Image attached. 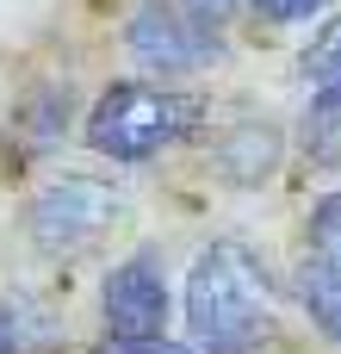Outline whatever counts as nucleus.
I'll return each instance as SVG.
<instances>
[{
  "label": "nucleus",
  "mask_w": 341,
  "mask_h": 354,
  "mask_svg": "<svg viewBox=\"0 0 341 354\" xmlns=\"http://www.w3.org/2000/svg\"><path fill=\"white\" fill-rule=\"evenodd\" d=\"M211 162H217V174H224L230 187H267V180L280 174V162H286V131H280V118H242V124H230V131L217 137Z\"/></svg>",
  "instance_id": "423d86ee"
},
{
  "label": "nucleus",
  "mask_w": 341,
  "mask_h": 354,
  "mask_svg": "<svg viewBox=\"0 0 341 354\" xmlns=\"http://www.w3.org/2000/svg\"><path fill=\"white\" fill-rule=\"evenodd\" d=\"M242 6H249V0H180V12H186V19H199V25H211V31H217V25H230Z\"/></svg>",
  "instance_id": "2eb2a0df"
},
{
  "label": "nucleus",
  "mask_w": 341,
  "mask_h": 354,
  "mask_svg": "<svg viewBox=\"0 0 341 354\" xmlns=\"http://www.w3.org/2000/svg\"><path fill=\"white\" fill-rule=\"evenodd\" d=\"M124 218H130V199L99 174H56L25 205V230L37 255H81Z\"/></svg>",
  "instance_id": "7ed1b4c3"
},
{
  "label": "nucleus",
  "mask_w": 341,
  "mask_h": 354,
  "mask_svg": "<svg viewBox=\"0 0 341 354\" xmlns=\"http://www.w3.org/2000/svg\"><path fill=\"white\" fill-rule=\"evenodd\" d=\"M298 75H304L311 87H335V81H341V19H329V25H323V31L304 44Z\"/></svg>",
  "instance_id": "f8f14e48"
},
{
  "label": "nucleus",
  "mask_w": 341,
  "mask_h": 354,
  "mask_svg": "<svg viewBox=\"0 0 341 354\" xmlns=\"http://www.w3.org/2000/svg\"><path fill=\"white\" fill-rule=\"evenodd\" d=\"M199 124H205V100H199V93L143 87V81H112V87L93 100L81 137H87V149H99V156H112V162H149V156L186 143Z\"/></svg>",
  "instance_id": "f03ea898"
},
{
  "label": "nucleus",
  "mask_w": 341,
  "mask_h": 354,
  "mask_svg": "<svg viewBox=\"0 0 341 354\" xmlns=\"http://www.w3.org/2000/svg\"><path fill=\"white\" fill-rule=\"evenodd\" d=\"M56 348V330H50V317L43 311H31V305H0V354H50Z\"/></svg>",
  "instance_id": "9d476101"
},
{
  "label": "nucleus",
  "mask_w": 341,
  "mask_h": 354,
  "mask_svg": "<svg viewBox=\"0 0 341 354\" xmlns=\"http://www.w3.org/2000/svg\"><path fill=\"white\" fill-rule=\"evenodd\" d=\"M298 299H304L317 336L341 348V268L335 261H304L298 268Z\"/></svg>",
  "instance_id": "6e6552de"
},
{
  "label": "nucleus",
  "mask_w": 341,
  "mask_h": 354,
  "mask_svg": "<svg viewBox=\"0 0 341 354\" xmlns=\"http://www.w3.org/2000/svg\"><path fill=\"white\" fill-rule=\"evenodd\" d=\"M186 330L199 354H255L273 336V280L242 236H217L186 274Z\"/></svg>",
  "instance_id": "f257e3e1"
},
{
  "label": "nucleus",
  "mask_w": 341,
  "mask_h": 354,
  "mask_svg": "<svg viewBox=\"0 0 341 354\" xmlns=\"http://www.w3.org/2000/svg\"><path fill=\"white\" fill-rule=\"evenodd\" d=\"M304 249H311V261H335L341 268V187L311 205V218H304Z\"/></svg>",
  "instance_id": "9b49d317"
},
{
  "label": "nucleus",
  "mask_w": 341,
  "mask_h": 354,
  "mask_svg": "<svg viewBox=\"0 0 341 354\" xmlns=\"http://www.w3.org/2000/svg\"><path fill=\"white\" fill-rule=\"evenodd\" d=\"M304 149L317 162H335L341 156V81L335 87H311V106H304Z\"/></svg>",
  "instance_id": "1a4fd4ad"
},
{
  "label": "nucleus",
  "mask_w": 341,
  "mask_h": 354,
  "mask_svg": "<svg viewBox=\"0 0 341 354\" xmlns=\"http://www.w3.org/2000/svg\"><path fill=\"white\" fill-rule=\"evenodd\" d=\"M249 6H255V19H261V25H304V19L329 12L335 0H249Z\"/></svg>",
  "instance_id": "ddd939ff"
},
{
  "label": "nucleus",
  "mask_w": 341,
  "mask_h": 354,
  "mask_svg": "<svg viewBox=\"0 0 341 354\" xmlns=\"http://www.w3.org/2000/svg\"><path fill=\"white\" fill-rule=\"evenodd\" d=\"M93 354H199L186 342H168V336H106Z\"/></svg>",
  "instance_id": "4468645a"
},
{
  "label": "nucleus",
  "mask_w": 341,
  "mask_h": 354,
  "mask_svg": "<svg viewBox=\"0 0 341 354\" xmlns=\"http://www.w3.org/2000/svg\"><path fill=\"white\" fill-rule=\"evenodd\" d=\"M99 311L112 336H162L168 330V280H162V255L137 249L130 261H118L99 286Z\"/></svg>",
  "instance_id": "39448f33"
},
{
  "label": "nucleus",
  "mask_w": 341,
  "mask_h": 354,
  "mask_svg": "<svg viewBox=\"0 0 341 354\" xmlns=\"http://www.w3.org/2000/svg\"><path fill=\"white\" fill-rule=\"evenodd\" d=\"M124 50L149 75H199V68L224 62V37L211 25L186 19L174 0H137V12L124 19Z\"/></svg>",
  "instance_id": "20e7f679"
},
{
  "label": "nucleus",
  "mask_w": 341,
  "mask_h": 354,
  "mask_svg": "<svg viewBox=\"0 0 341 354\" xmlns=\"http://www.w3.org/2000/svg\"><path fill=\"white\" fill-rule=\"evenodd\" d=\"M75 124V87L68 81H37L19 106H12V131L25 137V149H56Z\"/></svg>",
  "instance_id": "0eeeda50"
}]
</instances>
